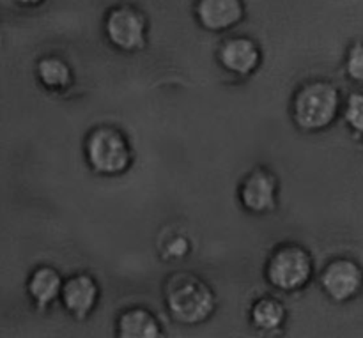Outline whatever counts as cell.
Segmentation results:
<instances>
[{"label":"cell","mask_w":363,"mask_h":338,"mask_svg":"<svg viewBox=\"0 0 363 338\" xmlns=\"http://www.w3.org/2000/svg\"><path fill=\"white\" fill-rule=\"evenodd\" d=\"M220 66L236 77H250L262 62L261 46L248 35H233L220 45L216 53Z\"/></svg>","instance_id":"cell-9"},{"label":"cell","mask_w":363,"mask_h":338,"mask_svg":"<svg viewBox=\"0 0 363 338\" xmlns=\"http://www.w3.org/2000/svg\"><path fill=\"white\" fill-rule=\"evenodd\" d=\"M323 293L333 303H350L363 291V268L351 257H335L323 268L319 276Z\"/></svg>","instance_id":"cell-6"},{"label":"cell","mask_w":363,"mask_h":338,"mask_svg":"<svg viewBox=\"0 0 363 338\" xmlns=\"http://www.w3.org/2000/svg\"><path fill=\"white\" fill-rule=\"evenodd\" d=\"M342 105L344 99L339 87L330 80L315 78L305 81L294 92L291 113L298 130L305 133H321L339 119Z\"/></svg>","instance_id":"cell-2"},{"label":"cell","mask_w":363,"mask_h":338,"mask_svg":"<svg viewBox=\"0 0 363 338\" xmlns=\"http://www.w3.org/2000/svg\"><path fill=\"white\" fill-rule=\"evenodd\" d=\"M342 119L346 126L350 128L353 133L362 135L363 137V92L354 91L344 99L342 105Z\"/></svg>","instance_id":"cell-15"},{"label":"cell","mask_w":363,"mask_h":338,"mask_svg":"<svg viewBox=\"0 0 363 338\" xmlns=\"http://www.w3.org/2000/svg\"><path fill=\"white\" fill-rule=\"evenodd\" d=\"M103 30L110 45L119 52L135 53L147 45V16L133 4L124 2L110 7L103 20Z\"/></svg>","instance_id":"cell-5"},{"label":"cell","mask_w":363,"mask_h":338,"mask_svg":"<svg viewBox=\"0 0 363 338\" xmlns=\"http://www.w3.org/2000/svg\"><path fill=\"white\" fill-rule=\"evenodd\" d=\"M35 77L39 84L48 91H64L73 84V71L71 66L57 55H46L35 64Z\"/></svg>","instance_id":"cell-14"},{"label":"cell","mask_w":363,"mask_h":338,"mask_svg":"<svg viewBox=\"0 0 363 338\" xmlns=\"http://www.w3.org/2000/svg\"><path fill=\"white\" fill-rule=\"evenodd\" d=\"M101 298L98 282L89 273H77L64 280L60 303L64 310L77 321H85L96 310Z\"/></svg>","instance_id":"cell-8"},{"label":"cell","mask_w":363,"mask_h":338,"mask_svg":"<svg viewBox=\"0 0 363 338\" xmlns=\"http://www.w3.org/2000/svg\"><path fill=\"white\" fill-rule=\"evenodd\" d=\"M84 156L87 167L103 177L126 174L133 165V147L121 128L101 124L85 135Z\"/></svg>","instance_id":"cell-3"},{"label":"cell","mask_w":363,"mask_h":338,"mask_svg":"<svg viewBox=\"0 0 363 338\" xmlns=\"http://www.w3.org/2000/svg\"><path fill=\"white\" fill-rule=\"evenodd\" d=\"M117 337L121 338H160L162 325L151 310L144 307L124 308L116 322Z\"/></svg>","instance_id":"cell-12"},{"label":"cell","mask_w":363,"mask_h":338,"mask_svg":"<svg viewBox=\"0 0 363 338\" xmlns=\"http://www.w3.org/2000/svg\"><path fill=\"white\" fill-rule=\"evenodd\" d=\"M344 73L353 84L363 85V41H354L344 59Z\"/></svg>","instance_id":"cell-16"},{"label":"cell","mask_w":363,"mask_h":338,"mask_svg":"<svg viewBox=\"0 0 363 338\" xmlns=\"http://www.w3.org/2000/svg\"><path fill=\"white\" fill-rule=\"evenodd\" d=\"M266 282L282 293L305 289L314 276V259L298 243H284L272 252L264 268Z\"/></svg>","instance_id":"cell-4"},{"label":"cell","mask_w":363,"mask_h":338,"mask_svg":"<svg viewBox=\"0 0 363 338\" xmlns=\"http://www.w3.org/2000/svg\"><path fill=\"white\" fill-rule=\"evenodd\" d=\"M287 321V308L279 298L262 296L250 307V322L262 333H272L284 328Z\"/></svg>","instance_id":"cell-13"},{"label":"cell","mask_w":363,"mask_h":338,"mask_svg":"<svg viewBox=\"0 0 363 338\" xmlns=\"http://www.w3.org/2000/svg\"><path fill=\"white\" fill-rule=\"evenodd\" d=\"M64 278L53 266H38L27 278V294L38 310H48L62 294Z\"/></svg>","instance_id":"cell-11"},{"label":"cell","mask_w":363,"mask_h":338,"mask_svg":"<svg viewBox=\"0 0 363 338\" xmlns=\"http://www.w3.org/2000/svg\"><path fill=\"white\" fill-rule=\"evenodd\" d=\"M245 0H195L197 23L208 32H227L245 20Z\"/></svg>","instance_id":"cell-10"},{"label":"cell","mask_w":363,"mask_h":338,"mask_svg":"<svg viewBox=\"0 0 363 338\" xmlns=\"http://www.w3.org/2000/svg\"><path fill=\"white\" fill-rule=\"evenodd\" d=\"M241 208L250 215H269L279 205V179L264 167H255L240 184Z\"/></svg>","instance_id":"cell-7"},{"label":"cell","mask_w":363,"mask_h":338,"mask_svg":"<svg viewBox=\"0 0 363 338\" xmlns=\"http://www.w3.org/2000/svg\"><path fill=\"white\" fill-rule=\"evenodd\" d=\"M190 254V240L184 236H174L172 240H169L167 244V255H170L169 259H184Z\"/></svg>","instance_id":"cell-17"},{"label":"cell","mask_w":363,"mask_h":338,"mask_svg":"<svg viewBox=\"0 0 363 338\" xmlns=\"http://www.w3.org/2000/svg\"><path fill=\"white\" fill-rule=\"evenodd\" d=\"M163 301L170 317L183 326L202 325L216 310L213 287L190 271L174 273L165 280Z\"/></svg>","instance_id":"cell-1"}]
</instances>
